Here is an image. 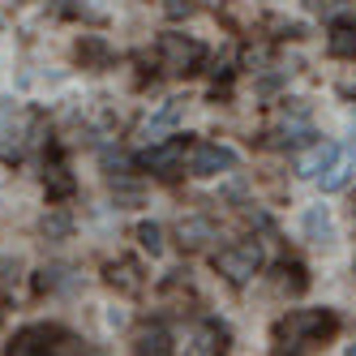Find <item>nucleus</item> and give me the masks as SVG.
Listing matches in <instances>:
<instances>
[{"label": "nucleus", "mask_w": 356, "mask_h": 356, "mask_svg": "<svg viewBox=\"0 0 356 356\" xmlns=\"http://www.w3.org/2000/svg\"><path fill=\"white\" fill-rule=\"evenodd\" d=\"M335 330H339V318L330 314V309H292L288 318H279V326H275V343L284 348V352L296 348L292 356H305L309 348L326 343Z\"/></svg>", "instance_id": "obj_1"}, {"label": "nucleus", "mask_w": 356, "mask_h": 356, "mask_svg": "<svg viewBox=\"0 0 356 356\" xmlns=\"http://www.w3.org/2000/svg\"><path fill=\"white\" fill-rule=\"evenodd\" d=\"M5 356H78V339L60 326H26L13 335Z\"/></svg>", "instance_id": "obj_2"}, {"label": "nucleus", "mask_w": 356, "mask_h": 356, "mask_svg": "<svg viewBox=\"0 0 356 356\" xmlns=\"http://www.w3.org/2000/svg\"><path fill=\"white\" fill-rule=\"evenodd\" d=\"M215 266L227 284H249V279L262 270V245L258 241H236V245L215 253Z\"/></svg>", "instance_id": "obj_3"}, {"label": "nucleus", "mask_w": 356, "mask_h": 356, "mask_svg": "<svg viewBox=\"0 0 356 356\" xmlns=\"http://www.w3.org/2000/svg\"><path fill=\"white\" fill-rule=\"evenodd\" d=\"M159 56H163L168 73H197L202 60H207V47L197 39H185V35H163L159 39Z\"/></svg>", "instance_id": "obj_4"}, {"label": "nucleus", "mask_w": 356, "mask_h": 356, "mask_svg": "<svg viewBox=\"0 0 356 356\" xmlns=\"http://www.w3.org/2000/svg\"><path fill=\"white\" fill-rule=\"evenodd\" d=\"M232 168H236V150L219 146V142H202V146H193V155H189V172L193 176H223Z\"/></svg>", "instance_id": "obj_5"}, {"label": "nucleus", "mask_w": 356, "mask_h": 356, "mask_svg": "<svg viewBox=\"0 0 356 356\" xmlns=\"http://www.w3.org/2000/svg\"><path fill=\"white\" fill-rule=\"evenodd\" d=\"M181 159H185V138H172V142L150 146L146 155H142V168L146 172H159V176H172L176 168H181Z\"/></svg>", "instance_id": "obj_6"}, {"label": "nucleus", "mask_w": 356, "mask_h": 356, "mask_svg": "<svg viewBox=\"0 0 356 356\" xmlns=\"http://www.w3.org/2000/svg\"><path fill=\"white\" fill-rule=\"evenodd\" d=\"M78 60H82V69H108L112 60H116V52H112V43L104 39V35H82L78 39Z\"/></svg>", "instance_id": "obj_7"}, {"label": "nucleus", "mask_w": 356, "mask_h": 356, "mask_svg": "<svg viewBox=\"0 0 356 356\" xmlns=\"http://www.w3.org/2000/svg\"><path fill=\"white\" fill-rule=\"evenodd\" d=\"M104 279L112 288H120V292H142V266L134 262V258H116V262H108L104 266Z\"/></svg>", "instance_id": "obj_8"}, {"label": "nucleus", "mask_w": 356, "mask_h": 356, "mask_svg": "<svg viewBox=\"0 0 356 356\" xmlns=\"http://www.w3.org/2000/svg\"><path fill=\"white\" fill-rule=\"evenodd\" d=\"M352 172H356V150H343V146H339L335 163H330V168L318 176V181H322V189H326V193H339V189L352 181Z\"/></svg>", "instance_id": "obj_9"}, {"label": "nucleus", "mask_w": 356, "mask_h": 356, "mask_svg": "<svg viewBox=\"0 0 356 356\" xmlns=\"http://www.w3.org/2000/svg\"><path fill=\"white\" fill-rule=\"evenodd\" d=\"M134 352L138 356H172V335L155 322V326H142L138 339H134Z\"/></svg>", "instance_id": "obj_10"}, {"label": "nucleus", "mask_w": 356, "mask_h": 356, "mask_svg": "<svg viewBox=\"0 0 356 356\" xmlns=\"http://www.w3.org/2000/svg\"><path fill=\"white\" fill-rule=\"evenodd\" d=\"M326 52L339 60H356V22H335L326 35Z\"/></svg>", "instance_id": "obj_11"}, {"label": "nucleus", "mask_w": 356, "mask_h": 356, "mask_svg": "<svg viewBox=\"0 0 356 356\" xmlns=\"http://www.w3.org/2000/svg\"><path fill=\"white\" fill-rule=\"evenodd\" d=\"M335 155H339V146H335V142H322V146H314L309 155L296 163V172L305 176V181H318V176H322L330 163H335Z\"/></svg>", "instance_id": "obj_12"}, {"label": "nucleus", "mask_w": 356, "mask_h": 356, "mask_svg": "<svg viewBox=\"0 0 356 356\" xmlns=\"http://www.w3.org/2000/svg\"><path fill=\"white\" fill-rule=\"evenodd\" d=\"M176 236H181V249H202L207 241H215V223L211 219H181Z\"/></svg>", "instance_id": "obj_13"}, {"label": "nucleus", "mask_w": 356, "mask_h": 356, "mask_svg": "<svg viewBox=\"0 0 356 356\" xmlns=\"http://www.w3.org/2000/svg\"><path fill=\"white\" fill-rule=\"evenodd\" d=\"M181 116H185V104H181V99H168V104L146 120V138H159L163 129H176V124H181Z\"/></svg>", "instance_id": "obj_14"}, {"label": "nucleus", "mask_w": 356, "mask_h": 356, "mask_svg": "<svg viewBox=\"0 0 356 356\" xmlns=\"http://www.w3.org/2000/svg\"><path fill=\"white\" fill-rule=\"evenodd\" d=\"M305 232H309V241H318V245H330V241H335V223H330V211H326V207H314L309 215H305Z\"/></svg>", "instance_id": "obj_15"}, {"label": "nucleus", "mask_w": 356, "mask_h": 356, "mask_svg": "<svg viewBox=\"0 0 356 356\" xmlns=\"http://www.w3.org/2000/svg\"><path fill=\"white\" fill-rule=\"evenodd\" d=\"M134 236H138V245L150 253V258H159V253H163V227L159 223H138Z\"/></svg>", "instance_id": "obj_16"}, {"label": "nucleus", "mask_w": 356, "mask_h": 356, "mask_svg": "<svg viewBox=\"0 0 356 356\" xmlns=\"http://www.w3.org/2000/svg\"><path fill=\"white\" fill-rule=\"evenodd\" d=\"M73 193V176L65 172V168H52V172H47V197H69Z\"/></svg>", "instance_id": "obj_17"}, {"label": "nucleus", "mask_w": 356, "mask_h": 356, "mask_svg": "<svg viewBox=\"0 0 356 356\" xmlns=\"http://www.w3.org/2000/svg\"><path fill=\"white\" fill-rule=\"evenodd\" d=\"M43 236H52V241H65L69 232H73V219L69 215H43Z\"/></svg>", "instance_id": "obj_18"}, {"label": "nucleus", "mask_w": 356, "mask_h": 356, "mask_svg": "<svg viewBox=\"0 0 356 356\" xmlns=\"http://www.w3.org/2000/svg\"><path fill=\"white\" fill-rule=\"evenodd\" d=\"M279 275H284V288H288V292H305V288H309V279H305V266H300V262H288Z\"/></svg>", "instance_id": "obj_19"}, {"label": "nucleus", "mask_w": 356, "mask_h": 356, "mask_svg": "<svg viewBox=\"0 0 356 356\" xmlns=\"http://www.w3.org/2000/svg\"><path fill=\"white\" fill-rule=\"evenodd\" d=\"M163 13L172 22H181V17H193V0H163Z\"/></svg>", "instance_id": "obj_20"}, {"label": "nucleus", "mask_w": 356, "mask_h": 356, "mask_svg": "<svg viewBox=\"0 0 356 356\" xmlns=\"http://www.w3.org/2000/svg\"><path fill=\"white\" fill-rule=\"evenodd\" d=\"M343 356H356V343H352V348H348V352H343Z\"/></svg>", "instance_id": "obj_21"}]
</instances>
